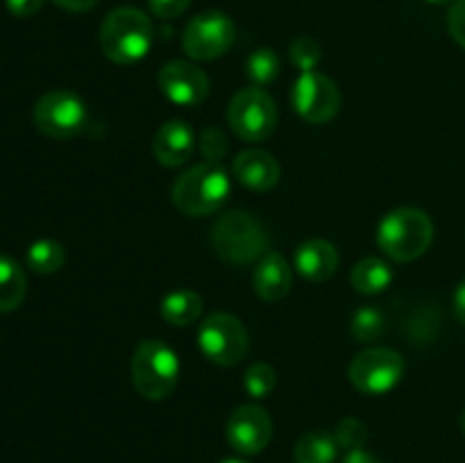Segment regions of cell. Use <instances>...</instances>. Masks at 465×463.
<instances>
[{
    "instance_id": "1",
    "label": "cell",
    "mask_w": 465,
    "mask_h": 463,
    "mask_svg": "<svg viewBox=\"0 0 465 463\" xmlns=\"http://www.w3.org/2000/svg\"><path fill=\"white\" fill-rule=\"evenodd\" d=\"M153 21L136 7L112 9L100 25V48L104 57L121 66L141 62L153 48Z\"/></svg>"
},
{
    "instance_id": "2",
    "label": "cell",
    "mask_w": 465,
    "mask_h": 463,
    "mask_svg": "<svg viewBox=\"0 0 465 463\" xmlns=\"http://www.w3.org/2000/svg\"><path fill=\"white\" fill-rule=\"evenodd\" d=\"M434 241V222L418 207H400L386 213L377 225V243L381 252L398 263L420 259Z\"/></svg>"
},
{
    "instance_id": "3",
    "label": "cell",
    "mask_w": 465,
    "mask_h": 463,
    "mask_svg": "<svg viewBox=\"0 0 465 463\" xmlns=\"http://www.w3.org/2000/svg\"><path fill=\"white\" fill-rule=\"evenodd\" d=\"M232 180L225 168L216 162H204L182 172L173 184V202L182 213L203 218L216 213L227 202Z\"/></svg>"
},
{
    "instance_id": "4",
    "label": "cell",
    "mask_w": 465,
    "mask_h": 463,
    "mask_svg": "<svg viewBox=\"0 0 465 463\" xmlns=\"http://www.w3.org/2000/svg\"><path fill=\"white\" fill-rule=\"evenodd\" d=\"M212 245L223 261L252 263L268 252L271 239L259 218L234 209V212L221 213L218 221L213 222Z\"/></svg>"
},
{
    "instance_id": "5",
    "label": "cell",
    "mask_w": 465,
    "mask_h": 463,
    "mask_svg": "<svg viewBox=\"0 0 465 463\" xmlns=\"http://www.w3.org/2000/svg\"><path fill=\"white\" fill-rule=\"evenodd\" d=\"M132 381L145 399H166L180 381V359L175 350L157 339L141 340L132 357Z\"/></svg>"
},
{
    "instance_id": "6",
    "label": "cell",
    "mask_w": 465,
    "mask_h": 463,
    "mask_svg": "<svg viewBox=\"0 0 465 463\" xmlns=\"http://www.w3.org/2000/svg\"><path fill=\"white\" fill-rule=\"evenodd\" d=\"M32 121L36 130L48 139L66 141L84 132L89 123V109L84 100L73 91H48L36 100Z\"/></svg>"
},
{
    "instance_id": "7",
    "label": "cell",
    "mask_w": 465,
    "mask_h": 463,
    "mask_svg": "<svg viewBox=\"0 0 465 463\" xmlns=\"http://www.w3.org/2000/svg\"><path fill=\"white\" fill-rule=\"evenodd\" d=\"M227 123L241 141H266L277 125L275 100L263 86H245L232 98Z\"/></svg>"
},
{
    "instance_id": "8",
    "label": "cell",
    "mask_w": 465,
    "mask_h": 463,
    "mask_svg": "<svg viewBox=\"0 0 465 463\" xmlns=\"http://www.w3.org/2000/svg\"><path fill=\"white\" fill-rule=\"evenodd\" d=\"M198 348L216 366H236L248 354V330L232 313H212L198 330Z\"/></svg>"
},
{
    "instance_id": "9",
    "label": "cell",
    "mask_w": 465,
    "mask_h": 463,
    "mask_svg": "<svg viewBox=\"0 0 465 463\" xmlns=\"http://www.w3.org/2000/svg\"><path fill=\"white\" fill-rule=\"evenodd\" d=\"M236 25L227 14L209 9L186 23L182 32V48L195 62H213L232 48Z\"/></svg>"
},
{
    "instance_id": "10",
    "label": "cell",
    "mask_w": 465,
    "mask_h": 463,
    "mask_svg": "<svg viewBox=\"0 0 465 463\" xmlns=\"http://www.w3.org/2000/svg\"><path fill=\"white\" fill-rule=\"evenodd\" d=\"M348 377L363 395H386L402 381L404 359L391 348H368L352 359Z\"/></svg>"
},
{
    "instance_id": "11",
    "label": "cell",
    "mask_w": 465,
    "mask_h": 463,
    "mask_svg": "<svg viewBox=\"0 0 465 463\" xmlns=\"http://www.w3.org/2000/svg\"><path fill=\"white\" fill-rule=\"evenodd\" d=\"M291 103L302 121L322 125L339 113L341 91L331 77L309 71L295 80L293 89H291Z\"/></svg>"
},
{
    "instance_id": "12",
    "label": "cell",
    "mask_w": 465,
    "mask_h": 463,
    "mask_svg": "<svg viewBox=\"0 0 465 463\" xmlns=\"http://www.w3.org/2000/svg\"><path fill=\"white\" fill-rule=\"evenodd\" d=\"M159 89L171 103L180 107H195L203 104L209 95V77L203 68L191 62L173 59L163 64L157 75Z\"/></svg>"
},
{
    "instance_id": "13",
    "label": "cell",
    "mask_w": 465,
    "mask_h": 463,
    "mask_svg": "<svg viewBox=\"0 0 465 463\" xmlns=\"http://www.w3.org/2000/svg\"><path fill=\"white\" fill-rule=\"evenodd\" d=\"M272 438V420L259 404H243L227 420V440L245 457L263 452Z\"/></svg>"
},
{
    "instance_id": "14",
    "label": "cell",
    "mask_w": 465,
    "mask_h": 463,
    "mask_svg": "<svg viewBox=\"0 0 465 463\" xmlns=\"http://www.w3.org/2000/svg\"><path fill=\"white\" fill-rule=\"evenodd\" d=\"M195 150L193 127L180 118H171L163 123L153 139V154L162 166L177 168L191 159Z\"/></svg>"
},
{
    "instance_id": "15",
    "label": "cell",
    "mask_w": 465,
    "mask_h": 463,
    "mask_svg": "<svg viewBox=\"0 0 465 463\" xmlns=\"http://www.w3.org/2000/svg\"><path fill=\"white\" fill-rule=\"evenodd\" d=\"M234 177L252 191L275 189L282 177V168L271 153L259 148L243 150L234 159Z\"/></svg>"
},
{
    "instance_id": "16",
    "label": "cell",
    "mask_w": 465,
    "mask_h": 463,
    "mask_svg": "<svg viewBox=\"0 0 465 463\" xmlns=\"http://www.w3.org/2000/svg\"><path fill=\"white\" fill-rule=\"evenodd\" d=\"M293 275L291 266L280 252H266L257 261L252 272V286L257 295L266 302H280L289 295Z\"/></svg>"
},
{
    "instance_id": "17",
    "label": "cell",
    "mask_w": 465,
    "mask_h": 463,
    "mask_svg": "<svg viewBox=\"0 0 465 463\" xmlns=\"http://www.w3.org/2000/svg\"><path fill=\"white\" fill-rule=\"evenodd\" d=\"M293 266L304 280L325 281L339 268V250L325 239H309L295 250Z\"/></svg>"
},
{
    "instance_id": "18",
    "label": "cell",
    "mask_w": 465,
    "mask_h": 463,
    "mask_svg": "<svg viewBox=\"0 0 465 463\" xmlns=\"http://www.w3.org/2000/svg\"><path fill=\"white\" fill-rule=\"evenodd\" d=\"M393 268L380 257H366L354 263L350 284L361 295H377L393 284Z\"/></svg>"
},
{
    "instance_id": "19",
    "label": "cell",
    "mask_w": 465,
    "mask_h": 463,
    "mask_svg": "<svg viewBox=\"0 0 465 463\" xmlns=\"http://www.w3.org/2000/svg\"><path fill=\"white\" fill-rule=\"evenodd\" d=\"M159 313L173 327H189L203 313V298L191 289H177L163 295Z\"/></svg>"
},
{
    "instance_id": "20",
    "label": "cell",
    "mask_w": 465,
    "mask_h": 463,
    "mask_svg": "<svg viewBox=\"0 0 465 463\" xmlns=\"http://www.w3.org/2000/svg\"><path fill=\"white\" fill-rule=\"evenodd\" d=\"M339 449L334 434L313 429L300 436L293 448V458L295 463H334L339 457Z\"/></svg>"
},
{
    "instance_id": "21",
    "label": "cell",
    "mask_w": 465,
    "mask_h": 463,
    "mask_svg": "<svg viewBox=\"0 0 465 463\" xmlns=\"http://www.w3.org/2000/svg\"><path fill=\"white\" fill-rule=\"evenodd\" d=\"M27 293V280L23 268L7 254H0V313L21 307Z\"/></svg>"
},
{
    "instance_id": "22",
    "label": "cell",
    "mask_w": 465,
    "mask_h": 463,
    "mask_svg": "<svg viewBox=\"0 0 465 463\" xmlns=\"http://www.w3.org/2000/svg\"><path fill=\"white\" fill-rule=\"evenodd\" d=\"M66 261V250L54 239H39L27 248V266L39 275H53Z\"/></svg>"
},
{
    "instance_id": "23",
    "label": "cell",
    "mask_w": 465,
    "mask_h": 463,
    "mask_svg": "<svg viewBox=\"0 0 465 463\" xmlns=\"http://www.w3.org/2000/svg\"><path fill=\"white\" fill-rule=\"evenodd\" d=\"M245 68H248V77L254 82V84L266 86L280 77V71H282L280 54H277L272 48H257L248 57Z\"/></svg>"
},
{
    "instance_id": "24",
    "label": "cell",
    "mask_w": 465,
    "mask_h": 463,
    "mask_svg": "<svg viewBox=\"0 0 465 463\" xmlns=\"http://www.w3.org/2000/svg\"><path fill=\"white\" fill-rule=\"evenodd\" d=\"M386 330L384 313L377 307H361L354 311L352 322H350V331H352L354 340L359 343H372L380 339Z\"/></svg>"
},
{
    "instance_id": "25",
    "label": "cell",
    "mask_w": 465,
    "mask_h": 463,
    "mask_svg": "<svg viewBox=\"0 0 465 463\" xmlns=\"http://www.w3.org/2000/svg\"><path fill=\"white\" fill-rule=\"evenodd\" d=\"M277 384V372L271 363H252V366L245 370L243 377V389L245 393L250 395L252 399H263L275 390Z\"/></svg>"
},
{
    "instance_id": "26",
    "label": "cell",
    "mask_w": 465,
    "mask_h": 463,
    "mask_svg": "<svg viewBox=\"0 0 465 463\" xmlns=\"http://www.w3.org/2000/svg\"><path fill=\"white\" fill-rule=\"evenodd\" d=\"M289 57L295 68H300L302 73H309L322 62V48L316 39H312V36H298V39H293V44H291Z\"/></svg>"
},
{
    "instance_id": "27",
    "label": "cell",
    "mask_w": 465,
    "mask_h": 463,
    "mask_svg": "<svg viewBox=\"0 0 465 463\" xmlns=\"http://www.w3.org/2000/svg\"><path fill=\"white\" fill-rule=\"evenodd\" d=\"M334 438L341 449H345V452H357V449H363V445H366L368 427L359 418H343L336 425Z\"/></svg>"
},
{
    "instance_id": "28",
    "label": "cell",
    "mask_w": 465,
    "mask_h": 463,
    "mask_svg": "<svg viewBox=\"0 0 465 463\" xmlns=\"http://www.w3.org/2000/svg\"><path fill=\"white\" fill-rule=\"evenodd\" d=\"M227 145H230L227 143V136L218 127H207L200 134V153L204 154L207 162H221L227 153Z\"/></svg>"
},
{
    "instance_id": "29",
    "label": "cell",
    "mask_w": 465,
    "mask_h": 463,
    "mask_svg": "<svg viewBox=\"0 0 465 463\" xmlns=\"http://www.w3.org/2000/svg\"><path fill=\"white\" fill-rule=\"evenodd\" d=\"M191 0H148V9L162 21H171L189 9Z\"/></svg>"
},
{
    "instance_id": "30",
    "label": "cell",
    "mask_w": 465,
    "mask_h": 463,
    "mask_svg": "<svg viewBox=\"0 0 465 463\" xmlns=\"http://www.w3.org/2000/svg\"><path fill=\"white\" fill-rule=\"evenodd\" d=\"M448 27L452 39L465 50V0H454L448 14Z\"/></svg>"
},
{
    "instance_id": "31",
    "label": "cell",
    "mask_w": 465,
    "mask_h": 463,
    "mask_svg": "<svg viewBox=\"0 0 465 463\" xmlns=\"http://www.w3.org/2000/svg\"><path fill=\"white\" fill-rule=\"evenodd\" d=\"M5 7L18 18L35 16L41 7H44V0H5Z\"/></svg>"
},
{
    "instance_id": "32",
    "label": "cell",
    "mask_w": 465,
    "mask_h": 463,
    "mask_svg": "<svg viewBox=\"0 0 465 463\" xmlns=\"http://www.w3.org/2000/svg\"><path fill=\"white\" fill-rule=\"evenodd\" d=\"M57 7L66 9V12H75V14H82V12H89V9H94L95 5H98V0H53Z\"/></svg>"
},
{
    "instance_id": "33",
    "label": "cell",
    "mask_w": 465,
    "mask_h": 463,
    "mask_svg": "<svg viewBox=\"0 0 465 463\" xmlns=\"http://www.w3.org/2000/svg\"><path fill=\"white\" fill-rule=\"evenodd\" d=\"M454 316L459 318L461 325H465V280L454 291Z\"/></svg>"
},
{
    "instance_id": "34",
    "label": "cell",
    "mask_w": 465,
    "mask_h": 463,
    "mask_svg": "<svg viewBox=\"0 0 465 463\" xmlns=\"http://www.w3.org/2000/svg\"><path fill=\"white\" fill-rule=\"evenodd\" d=\"M343 463H380L372 454H368L366 449H357V452H348L345 454Z\"/></svg>"
},
{
    "instance_id": "35",
    "label": "cell",
    "mask_w": 465,
    "mask_h": 463,
    "mask_svg": "<svg viewBox=\"0 0 465 463\" xmlns=\"http://www.w3.org/2000/svg\"><path fill=\"white\" fill-rule=\"evenodd\" d=\"M459 425H461V431H463V436H465V409L461 411V418H459Z\"/></svg>"
},
{
    "instance_id": "36",
    "label": "cell",
    "mask_w": 465,
    "mask_h": 463,
    "mask_svg": "<svg viewBox=\"0 0 465 463\" xmlns=\"http://www.w3.org/2000/svg\"><path fill=\"white\" fill-rule=\"evenodd\" d=\"M430 5H445V3H452V0H425Z\"/></svg>"
},
{
    "instance_id": "37",
    "label": "cell",
    "mask_w": 465,
    "mask_h": 463,
    "mask_svg": "<svg viewBox=\"0 0 465 463\" xmlns=\"http://www.w3.org/2000/svg\"><path fill=\"white\" fill-rule=\"evenodd\" d=\"M221 463H248V461H243V458H225V461Z\"/></svg>"
}]
</instances>
